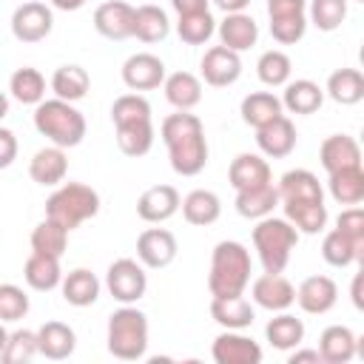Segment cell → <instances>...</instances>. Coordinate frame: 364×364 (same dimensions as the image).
<instances>
[{"mask_svg": "<svg viewBox=\"0 0 364 364\" xmlns=\"http://www.w3.org/2000/svg\"><path fill=\"white\" fill-rule=\"evenodd\" d=\"M216 34L222 40L225 48L242 54L250 46H256L259 40V26L247 11H236V14H225V20L216 26Z\"/></svg>", "mask_w": 364, "mask_h": 364, "instance_id": "21", "label": "cell"}, {"mask_svg": "<svg viewBox=\"0 0 364 364\" xmlns=\"http://www.w3.org/2000/svg\"><path fill=\"white\" fill-rule=\"evenodd\" d=\"M355 3H364V0H355Z\"/></svg>", "mask_w": 364, "mask_h": 364, "instance_id": "60", "label": "cell"}, {"mask_svg": "<svg viewBox=\"0 0 364 364\" xmlns=\"http://www.w3.org/2000/svg\"><path fill=\"white\" fill-rule=\"evenodd\" d=\"M318 355L327 364H347L358 355V336L347 324H330L318 336Z\"/></svg>", "mask_w": 364, "mask_h": 364, "instance_id": "18", "label": "cell"}, {"mask_svg": "<svg viewBox=\"0 0 364 364\" xmlns=\"http://www.w3.org/2000/svg\"><path fill=\"white\" fill-rule=\"evenodd\" d=\"M327 191L338 205H361L364 202V168H338L327 173Z\"/></svg>", "mask_w": 364, "mask_h": 364, "instance_id": "30", "label": "cell"}, {"mask_svg": "<svg viewBox=\"0 0 364 364\" xmlns=\"http://www.w3.org/2000/svg\"><path fill=\"white\" fill-rule=\"evenodd\" d=\"M65 173H68V156L65 148L57 145L40 148L28 162V176L43 188H57L65 179Z\"/></svg>", "mask_w": 364, "mask_h": 364, "instance_id": "20", "label": "cell"}, {"mask_svg": "<svg viewBox=\"0 0 364 364\" xmlns=\"http://www.w3.org/2000/svg\"><path fill=\"white\" fill-rule=\"evenodd\" d=\"M202 80L213 88H228L242 77V57L225 46H210L199 63Z\"/></svg>", "mask_w": 364, "mask_h": 364, "instance_id": "10", "label": "cell"}, {"mask_svg": "<svg viewBox=\"0 0 364 364\" xmlns=\"http://www.w3.org/2000/svg\"><path fill=\"white\" fill-rule=\"evenodd\" d=\"M6 341H9V333H6V327H3V321H0V353H3Z\"/></svg>", "mask_w": 364, "mask_h": 364, "instance_id": "59", "label": "cell"}, {"mask_svg": "<svg viewBox=\"0 0 364 364\" xmlns=\"http://www.w3.org/2000/svg\"><path fill=\"white\" fill-rule=\"evenodd\" d=\"M9 91H11V97H14L17 102H23V105H37V102L46 100V77H43L37 68L23 65V68H17V71L11 74Z\"/></svg>", "mask_w": 364, "mask_h": 364, "instance_id": "40", "label": "cell"}, {"mask_svg": "<svg viewBox=\"0 0 364 364\" xmlns=\"http://www.w3.org/2000/svg\"><path fill=\"white\" fill-rule=\"evenodd\" d=\"M307 14V0H267V17L279 20V17H299Z\"/></svg>", "mask_w": 364, "mask_h": 364, "instance_id": "51", "label": "cell"}, {"mask_svg": "<svg viewBox=\"0 0 364 364\" xmlns=\"http://www.w3.org/2000/svg\"><path fill=\"white\" fill-rule=\"evenodd\" d=\"M210 318L222 330H247L256 318V310L245 299V293H239V296H213L210 299Z\"/></svg>", "mask_w": 364, "mask_h": 364, "instance_id": "19", "label": "cell"}, {"mask_svg": "<svg viewBox=\"0 0 364 364\" xmlns=\"http://www.w3.org/2000/svg\"><path fill=\"white\" fill-rule=\"evenodd\" d=\"M176 236L165 228H148L136 236V259L142 262V267L162 270L176 259Z\"/></svg>", "mask_w": 364, "mask_h": 364, "instance_id": "9", "label": "cell"}, {"mask_svg": "<svg viewBox=\"0 0 364 364\" xmlns=\"http://www.w3.org/2000/svg\"><path fill=\"white\" fill-rule=\"evenodd\" d=\"M336 230L344 233L353 245L364 247V210H361L358 205L344 208V210L338 213V219H336Z\"/></svg>", "mask_w": 364, "mask_h": 364, "instance_id": "50", "label": "cell"}, {"mask_svg": "<svg viewBox=\"0 0 364 364\" xmlns=\"http://www.w3.org/2000/svg\"><path fill=\"white\" fill-rule=\"evenodd\" d=\"M279 202H304V199H313V202H324V191H321V182L313 171L307 168H293L287 171L279 185Z\"/></svg>", "mask_w": 364, "mask_h": 364, "instance_id": "24", "label": "cell"}, {"mask_svg": "<svg viewBox=\"0 0 364 364\" xmlns=\"http://www.w3.org/2000/svg\"><path fill=\"white\" fill-rule=\"evenodd\" d=\"M37 353V330H14L9 333V341L0 353L6 364H28Z\"/></svg>", "mask_w": 364, "mask_h": 364, "instance_id": "46", "label": "cell"}, {"mask_svg": "<svg viewBox=\"0 0 364 364\" xmlns=\"http://www.w3.org/2000/svg\"><path fill=\"white\" fill-rule=\"evenodd\" d=\"M9 114V97L0 91V122H3V117Z\"/></svg>", "mask_w": 364, "mask_h": 364, "instance_id": "58", "label": "cell"}, {"mask_svg": "<svg viewBox=\"0 0 364 364\" xmlns=\"http://www.w3.org/2000/svg\"><path fill=\"white\" fill-rule=\"evenodd\" d=\"M307 31V14H299V17H279V20H270V34L276 43L282 46H296Z\"/></svg>", "mask_w": 364, "mask_h": 364, "instance_id": "49", "label": "cell"}, {"mask_svg": "<svg viewBox=\"0 0 364 364\" xmlns=\"http://www.w3.org/2000/svg\"><path fill=\"white\" fill-rule=\"evenodd\" d=\"M34 128L57 148H77L85 139V117L65 100H43L34 105Z\"/></svg>", "mask_w": 364, "mask_h": 364, "instance_id": "3", "label": "cell"}, {"mask_svg": "<svg viewBox=\"0 0 364 364\" xmlns=\"http://www.w3.org/2000/svg\"><path fill=\"white\" fill-rule=\"evenodd\" d=\"M108 353L119 361H139L148 350V316L134 304H122L108 316Z\"/></svg>", "mask_w": 364, "mask_h": 364, "instance_id": "5", "label": "cell"}, {"mask_svg": "<svg viewBox=\"0 0 364 364\" xmlns=\"http://www.w3.org/2000/svg\"><path fill=\"white\" fill-rule=\"evenodd\" d=\"M327 97L338 105H355L364 100V74L358 68H336L327 77Z\"/></svg>", "mask_w": 364, "mask_h": 364, "instance_id": "37", "label": "cell"}, {"mask_svg": "<svg viewBox=\"0 0 364 364\" xmlns=\"http://www.w3.org/2000/svg\"><path fill=\"white\" fill-rule=\"evenodd\" d=\"M321 364V355H318V350H299V347H293L290 350V355H287V364Z\"/></svg>", "mask_w": 364, "mask_h": 364, "instance_id": "54", "label": "cell"}, {"mask_svg": "<svg viewBox=\"0 0 364 364\" xmlns=\"http://www.w3.org/2000/svg\"><path fill=\"white\" fill-rule=\"evenodd\" d=\"M250 299L262 310L282 313V310H287V307L296 304V287L282 273H262L250 284Z\"/></svg>", "mask_w": 364, "mask_h": 364, "instance_id": "11", "label": "cell"}, {"mask_svg": "<svg viewBox=\"0 0 364 364\" xmlns=\"http://www.w3.org/2000/svg\"><path fill=\"white\" fill-rule=\"evenodd\" d=\"M68 233L71 230H65L60 222H54V219H43L34 230H31V250H37V253H48V256H63L65 253V247H68Z\"/></svg>", "mask_w": 364, "mask_h": 364, "instance_id": "42", "label": "cell"}, {"mask_svg": "<svg viewBox=\"0 0 364 364\" xmlns=\"http://www.w3.org/2000/svg\"><path fill=\"white\" fill-rule=\"evenodd\" d=\"M100 213V193L82 182H60L46 199V216L60 222L65 230L80 228L82 222Z\"/></svg>", "mask_w": 364, "mask_h": 364, "instance_id": "6", "label": "cell"}, {"mask_svg": "<svg viewBox=\"0 0 364 364\" xmlns=\"http://www.w3.org/2000/svg\"><path fill=\"white\" fill-rule=\"evenodd\" d=\"M236 213L245 216V219H264L276 210L279 205V191L273 182L267 185H259V188H245V191H236Z\"/></svg>", "mask_w": 364, "mask_h": 364, "instance_id": "32", "label": "cell"}, {"mask_svg": "<svg viewBox=\"0 0 364 364\" xmlns=\"http://www.w3.org/2000/svg\"><path fill=\"white\" fill-rule=\"evenodd\" d=\"M117 131V145L125 156H145L154 148V122L151 119H139V122H125V125H114Z\"/></svg>", "mask_w": 364, "mask_h": 364, "instance_id": "39", "label": "cell"}, {"mask_svg": "<svg viewBox=\"0 0 364 364\" xmlns=\"http://www.w3.org/2000/svg\"><path fill=\"white\" fill-rule=\"evenodd\" d=\"M139 119H151V102L142 94H122L114 100L111 105V122L114 125H125V122H139Z\"/></svg>", "mask_w": 364, "mask_h": 364, "instance_id": "47", "label": "cell"}, {"mask_svg": "<svg viewBox=\"0 0 364 364\" xmlns=\"http://www.w3.org/2000/svg\"><path fill=\"white\" fill-rule=\"evenodd\" d=\"M321 259L330 264V267H347L353 262H364V247L353 245L344 233H338L336 228L324 233L321 239Z\"/></svg>", "mask_w": 364, "mask_h": 364, "instance_id": "41", "label": "cell"}, {"mask_svg": "<svg viewBox=\"0 0 364 364\" xmlns=\"http://www.w3.org/2000/svg\"><path fill=\"white\" fill-rule=\"evenodd\" d=\"M296 301H299V307H301L304 313H310V316H324V313H330V310L336 307V301H338V287H336V282H333L330 276L316 273V276H307V279L299 284Z\"/></svg>", "mask_w": 364, "mask_h": 364, "instance_id": "17", "label": "cell"}, {"mask_svg": "<svg viewBox=\"0 0 364 364\" xmlns=\"http://www.w3.org/2000/svg\"><path fill=\"white\" fill-rule=\"evenodd\" d=\"M250 284V250L242 242L225 239L210 253L208 290L210 296H239Z\"/></svg>", "mask_w": 364, "mask_h": 364, "instance_id": "2", "label": "cell"}, {"mask_svg": "<svg viewBox=\"0 0 364 364\" xmlns=\"http://www.w3.org/2000/svg\"><path fill=\"white\" fill-rule=\"evenodd\" d=\"M361 284H364V273H355V279H353V290H350V296H353V304L361 310L364 307V296H361Z\"/></svg>", "mask_w": 364, "mask_h": 364, "instance_id": "56", "label": "cell"}, {"mask_svg": "<svg viewBox=\"0 0 364 364\" xmlns=\"http://www.w3.org/2000/svg\"><path fill=\"white\" fill-rule=\"evenodd\" d=\"M264 338L270 341L273 350L290 353L293 347H299V344L304 341V321L296 318L293 313L282 310V313H276V316L267 321V327H264Z\"/></svg>", "mask_w": 364, "mask_h": 364, "instance_id": "34", "label": "cell"}, {"mask_svg": "<svg viewBox=\"0 0 364 364\" xmlns=\"http://www.w3.org/2000/svg\"><path fill=\"white\" fill-rule=\"evenodd\" d=\"M296 139H299V134L287 114H279L267 125L256 128V145H259L262 156H267V159H284L287 154H293Z\"/></svg>", "mask_w": 364, "mask_h": 364, "instance_id": "13", "label": "cell"}, {"mask_svg": "<svg viewBox=\"0 0 364 364\" xmlns=\"http://www.w3.org/2000/svg\"><path fill=\"white\" fill-rule=\"evenodd\" d=\"M94 28L105 40H128L134 37V6L125 0H105L94 11Z\"/></svg>", "mask_w": 364, "mask_h": 364, "instance_id": "15", "label": "cell"}, {"mask_svg": "<svg viewBox=\"0 0 364 364\" xmlns=\"http://www.w3.org/2000/svg\"><path fill=\"white\" fill-rule=\"evenodd\" d=\"M253 247L259 253V262L264 273H282L290 262L293 247L299 245V230L284 219V216H264L256 219V228L250 233Z\"/></svg>", "mask_w": 364, "mask_h": 364, "instance_id": "4", "label": "cell"}, {"mask_svg": "<svg viewBox=\"0 0 364 364\" xmlns=\"http://www.w3.org/2000/svg\"><path fill=\"white\" fill-rule=\"evenodd\" d=\"M162 142L171 156V168L179 176H196L208 165V139L202 119L191 111H176L168 114L159 125Z\"/></svg>", "mask_w": 364, "mask_h": 364, "instance_id": "1", "label": "cell"}, {"mask_svg": "<svg viewBox=\"0 0 364 364\" xmlns=\"http://www.w3.org/2000/svg\"><path fill=\"white\" fill-rule=\"evenodd\" d=\"M239 114H242L245 125L262 128V125H267L270 119H276L279 114H284V108H282V100H279L273 91H250V94L242 100Z\"/></svg>", "mask_w": 364, "mask_h": 364, "instance_id": "36", "label": "cell"}, {"mask_svg": "<svg viewBox=\"0 0 364 364\" xmlns=\"http://www.w3.org/2000/svg\"><path fill=\"white\" fill-rule=\"evenodd\" d=\"M228 182L233 185V191L259 188L273 182V171L262 154H239L228 168Z\"/></svg>", "mask_w": 364, "mask_h": 364, "instance_id": "22", "label": "cell"}, {"mask_svg": "<svg viewBox=\"0 0 364 364\" xmlns=\"http://www.w3.org/2000/svg\"><path fill=\"white\" fill-rule=\"evenodd\" d=\"M105 287L119 304H136L148 290V273L139 259H117L108 264Z\"/></svg>", "mask_w": 364, "mask_h": 364, "instance_id": "7", "label": "cell"}, {"mask_svg": "<svg viewBox=\"0 0 364 364\" xmlns=\"http://www.w3.org/2000/svg\"><path fill=\"white\" fill-rule=\"evenodd\" d=\"M54 9H60V11H77V9H82L88 0H48Z\"/></svg>", "mask_w": 364, "mask_h": 364, "instance_id": "57", "label": "cell"}, {"mask_svg": "<svg viewBox=\"0 0 364 364\" xmlns=\"http://www.w3.org/2000/svg\"><path fill=\"white\" fill-rule=\"evenodd\" d=\"M51 28H54V11L40 0L20 3L11 11V34L20 43H40L51 34Z\"/></svg>", "mask_w": 364, "mask_h": 364, "instance_id": "8", "label": "cell"}, {"mask_svg": "<svg viewBox=\"0 0 364 364\" xmlns=\"http://www.w3.org/2000/svg\"><path fill=\"white\" fill-rule=\"evenodd\" d=\"M171 9L176 11V17L196 14V11H210V0H171Z\"/></svg>", "mask_w": 364, "mask_h": 364, "instance_id": "53", "label": "cell"}, {"mask_svg": "<svg viewBox=\"0 0 364 364\" xmlns=\"http://www.w3.org/2000/svg\"><path fill=\"white\" fill-rule=\"evenodd\" d=\"M179 202H182V196L173 185H154V188L139 193L136 216L148 225H159V222H168L179 210Z\"/></svg>", "mask_w": 364, "mask_h": 364, "instance_id": "16", "label": "cell"}, {"mask_svg": "<svg viewBox=\"0 0 364 364\" xmlns=\"http://www.w3.org/2000/svg\"><path fill=\"white\" fill-rule=\"evenodd\" d=\"M100 279L88 270V267H74L63 276L60 282V290H63V299L71 304V307H91L97 299H100Z\"/></svg>", "mask_w": 364, "mask_h": 364, "instance_id": "29", "label": "cell"}, {"mask_svg": "<svg viewBox=\"0 0 364 364\" xmlns=\"http://www.w3.org/2000/svg\"><path fill=\"white\" fill-rule=\"evenodd\" d=\"M91 88V77L82 65H60L54 74H51V91L57 100H65V102H77L88 94Z\"/></svg>", "mask_w": 364, "mask_h": 364, "instance_id": "38", "label": "cell"}, {"mask_svg": "<svg viewBox=\"0 0 364 364\" xmlns=\"http://www.w3.org/2000/svg\"><path fill=\"white\" fill-rule=\"evenodd\" d=\"M23 279H26V284L31 290H40V293H48V290L60 287V282H63L60 259L57 256H48V253L31 250V256L23 264Z\"/></svg>", "mask_w": 364, "mask_h": 364, "instance_id": "28", "label": "cell"}, {"mask_svg": "<svg viewBox=\"0 0 364 364\" xmlns=\"http://www.w3.org/2000/svg\"><path fill=\"white\" fill-rule=\"evenodd\" d=\"M162 88H165V100L176 111H191V108H196L202 102V80L196 74H191V71L165 74Z\"/></svg>", "mask_w": 364, "mask_h": 364, "instance_id": "27", "label": "cell"}, {"mask_svg": "<svg viewBox=\"0 0 364 364\" xmlns=\"http://www.w3.org/2000/svg\"><path fill=\"white\" fill-rule=\"evenodd\" d=\"M284 208V219L299 230V233H321L324 225H327V205L324 202H313V199H304V202H279Z\"/></svg>", "mask_w": 364, "mask_h": 364, "instance_id": "33", "label": "cell"}, {"mask_svg": "<svg viewBox=\"0 0 364 364\" xmlns=\"http://www.w3.org/2000/svg\"><path fill=\"white\" fill-rule=\"evenodd\" d=\"M17 159V136L0 125V171L9 168Z\"/></svg>", "mask_w": 364, "mask_h": 364, "instance_id": "52", "label": "cell"}, {"mask_svg": "<svg viewBox=\"0 0 364 364\" xmlns=\"http://www.w3.org/2000/svg\"><path fill=\"white\" fill-rule=\"evenodd\" d=\"M282 100V108H287L290 114H299V117H307V114H316L324 102V88L313 80H287L284 82V94L279 97Z\"/></svg>", "mask_w": 364, "mask_h": 364, "instance_id": "25", "label": "cell"}, {"mask_svg": "<svg viewBox=\"0 0 364 364\" xmlns=\"http://www.w3.org/2000/svg\"><path fill=\"white\" fill-rule=\"evenodd\" d=\"M210 355L216 364H262V347L242 330H225L213 338Z\"/></svg>", "mask_w": 364, "mask_h": 364, "instance_id": "12", "label": "cell"}, {"mask_svg": "<svg viewBox=\"0 0 364 364\" xmlns=\"http://www.w3.org/2000/svg\"><path fill=\"white\" fill-rule=\"evenodd\" d=\"M179 208H182L185 222L188 225H196V228H208V225H213L222 216V199L213 191H205V188L191 191L179 202Z\"/></svg>", "mask_w": 364, "mask_h": 364, "instance_id": "31", "label": "cell"}, {"mask_svg": "<svg viewBox=\"0 0 364 364\" xmlns=\"http://www.w3.org/2000/svg\"><path fill=\"white\" fill-rule=\"evenodd\" d=\"M225 14H236V11H245L250 6V0H213Z\"/></svg>", "mask_w": 364, "mask_h": 364, "instance_id": "55", "label": "cell"}, {"mask_svg": "<svg viewBox=\"0 0 364 364\" xmlns=\"http://www.w3.org/2000/svg\"><path fill=\"white\" fill-rule=\"evenodd\" d=\"M28 313V296L17 284H0V321H20Z\"/></svg>", "mask_w": 364, "mask_h": 364, "instance_id": "48", "label": "cell"}, {"mask_svg": "<svg viewBox=\"0 0 364 364\" xmlns=\"http://www.w3.org/2000/svg\"><path fill=\"white\" fill-rule=\"evenodd\" d=\"M347 20V0H307V26L336 31Z\"/></svg>", "mask_w": 364, "mask_h": 364, "instance_id": "43", "label": "cell"}, {"mask_svg": "<svg viewBox=\"0 0 364 364\" xmlns=\"http://www.w3.org/2000/svg\"><path fill=\"white\" fill-rule=\"evenodd\" d=\"M318 162L327 173L338 168H353L361 165V148L350 134H333L318 145Z\"/></svg>", "mask_w": 364, "mask_h": 364, "instance_id": "23", "label": "cell"}, {"mask_svg": "<svg viewBox=\"0 0 364 364\" xmlns=\"http://www.w3.org/2000/svg\"><path fill=\"white\" fill-rule=\"evenodd\" d=\"M165 80V63L151 51H136L122 63V82L131 91L159 88Z\"/></svg>", "mask_w": 364, "mask_h": 364, "instance_id": "14", "label": "cell"}, {"mask_svg": "<svg viewBox=\"0 0 364 364\" xmlns=\"http://www.w3.org/2000/svg\"><path fill=\"white\" fill-rule=\"evenodd\" d=\"M171 34V20L168 14L154 6V3H142L134 9V37L142 43H162Z\"/></svg>", "mask_w": 364, "mask_h": 364, "instance_id": "35", "label": "cell"}, {"mask_svg": "<svg viewBox=\"0 0 364 364\" xmlns=\"http://www.w3.org/2000/svg\"><path fill=\"white\" fill-rule=\"evenodd\" d=\"M216 31V20L210 11H196V14H182L176 20V34L188 46H205Z\"/></svg>", "mask_w": 364, "mask_h": 364, "instance_id": "45", "label": "cell"}, {"mask_svg": "<svg viewBox=\"0 0 364 364\" xmlns=\"http://www.w3.org/2000/svg\"><path fill=\"white\" fill-rule=\"evenodd\" d=\"M256 74H259V80H262L267 88H279V85H284V82L290 80V74H293V60H290L284 51L270 48V51H264V54L259 57Z\"/></svg>", "mask_w": 364, "mask_h": 364, "instance_id": "44", "label": "cell"}, {"mask_svg": "<svg viewBox=\"0 0 364 364\" xmlns=\"http://www.w3.org/2000/svg\"><path fill=\"white\" fill-rule=\"evenodd\" d=\"M77 347V336L65 321H46L37 330V353L51 358V361H63L74 353Z\"/></svg>", "mask_w": 364, "mask_h": 364, "instance_id": "26", "label": "cell"}]
</instances>
